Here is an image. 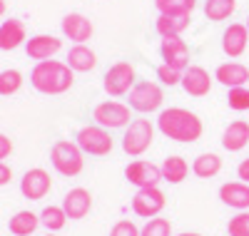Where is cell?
Wrapping results in <instances>:
<instances>
[{"label":"cell","mask_w":249,"mask_h":236,"mask_svg":"<svg viewBox=\"0 0 249 236\" xmlns=\"http://www.w3.org/2000/svg\"><path fill=\"white\" fill-rule=\"evenodd\" d=\"M45 236H55V234H53V231H48V234H45Z\"/></svg>","instance_id":"b9f144b4"},{"label":"cell","mask_w":249,"mask_h":236,"mask_svg":"<svg viewBox=\"0 0 249 236\" xmlns=\"http://www.w3.org/2000/svg\"><path fill=\"white\" fill-rule=\"evenodd\" d=\"M62 50V40L55 37V35H35L25 42V52L30 60H37V62H43V60H53L57 52Z\"/></svg>","instance_id":"e0dca14e"},{"label":"cell","mask_w":249,"mask_h":236,"mask_svg":"<svg viewBox=\"0 0 249 236\" xmlns=\"http://www.w3.org/2000/svg\"><path fill=\"white\" fill-rule=\"evenodd\" d=\"M214 80L224 87H244L249 82V67L242 65V62H222L214 70Z\"/></svg>","instance_id":"d6986e66"},{"label":"cell","mask_w":249,"mask_h":236,"mask_svg":"<svg viewBox=\"0 0 249 236\" xmlns=\"http://www.w3.org/2000/svg\"><path fill=\"white\" fill-rule=\"evenodd\" d=\"M20 87H23V75L18 70H3L0 72V95L3 97L15 95Z\"/></svg>","instance_id":"f546056e"},{"label":"cell","mask_w":249,"mask_h":236,"mask_svg":"<svg viewBox=\"0 0 249 236\" xmlns=\"http://www.w3.org/2000/svg\"><path fill=\"white\" fill-rule=\"evenodd\" d=\"M50 162L57 174L62 177H77L85 167V152L77 147V142L70 139H57L50 149Z\"/></svg>","instance_id":"3957f363"},{"label":"cell","mask_w":249,"mask_h":236,"mask_svg":"<svg viewBox=\"0 0 249 236\" xmlns=\"http://www.w3.org/2000/svg\"><path fill=\"white\" fill-rule=\"evenodd\" d=\"M182 72L184 70H175V67H170V65H162L157 67V80L164 84V87H175V84H179L182 82Z\"/></svg>","instance_id":"836d02e7"},{"label":"cell","mask_w":249,"mask_h":236,"mask_svg":"<svg viewBox=\"0 0 249 236\" xmlns=\"http://www.w3.org/2000/svg\"><path fill=\"white\" fill-rule=\"evenodd\" d=\"M40 224H43L48 231H60L62 226L68 224V214L62 206H45L43 214H40Z\"/></svg>","instance_id":"f1b7e54d"},{"label":"cell","mask_w":249,"mask_h":236,"mask_svg":"<svg viewBox=\"0 0 249 236\" xmlns=\"http://www.w3.org/2000/svg\"><path fill=\"white\" fill-rule=\"evenodd\" d=\"M23 42H28L23 20L10 17V20H3V23H0V50H5V52L18 50Z\"/></svg>","instance_id":"ffe728a7"},{"label":"cell","mask_w":249,"mask_h":236,"mask_svg":"<svg viewBox=\"0 0 249 236\" xmlns=\"http://www.w3.org/2000/svg\"><path fill=\"white\" fill-rule=\"evenodd\" d=\"M10 154H13V142H10V137H5L3 132H0V162L8 159Z\"/></svg>","instance_id":"d590c367"},{"label":"cell","mask_w":249,"mask_h":236,"mask_svg":"<svg viewBox=\"0 0 249 236\" xmlns=\"http://www.w3.org/2000/svg\"><path fill=\"white\" fill-rule=\"evenodd\" d=\"M135 67L132 62L127 60H120L115 65H110V70L102 77V87L110 97H122V95H130V90L135 87Z\"/></svg>","instance_id":"52a82bcc"},{"label":"cell","mask_w":249,"mask_h":236,"mask_svg":"<svg viewBox=\"0 0 249 236\" xmlns=\"http://www.w3.org/2000/svg\"><path fill=\"white\" fill-rule=\"evenodd\" d=\"M177 236H202V234H197V231H182V234H177Z\"/></svg>","instance_id":"f35d334b"},{"label":"cell","mask_w":249,"mask_h":236,"mask_svg":"<svg viewBox=\"0 0 249 236\" xmlns=\"http://www.w3.org/2000/svg\"><path fill=\"white\" fill-rule=\"evenodd\" d=\"M124 179H127L132 186L144 189V186H160L162 182V169L147 159H135L124 167Z\"/></svg>","instance_id":"30bf717a"},{"label":"cell","mask_w":249,"mask_h":236,"mask_svg":"<svg viewBox=\"0 0 249 236\" xmlns=\"http://www.w3.org/2000/svg\"><path fill=\"white\" fill-rule=\"evenodd\" d=\"M77 147L82 149L85 154L90 157H105L112 152V137H110V130H105V127H100V124H88V127H82V130L77 132L75 137Z\"/></svg>","instance_id":"5b68a950"},{"label":"cell","mask_w":249,"mask_h":236,"mask_svg":"<svg viewBox=\"0 0 249 236\" xmlns=\"http://www.w3.org/2000/svg\"><path fill=\"white\" fill-rule=\"evenodd\" d=\"M227 234L230 236H249V211H237L227 224Z\"/></svg>","instance_id":"d6a6232c"},{"label":"cell","mask_w":249,"mask_h":236,"mask_svg":"<svg viewBox=\"0 0 249 236\" xmlns=\"http://www.w3.org/2000/svg\"><path fill=\"white\" fill-rule=\"evenodd\" d=\"M237 10V0H207L204 3V15L212 20V23H222V20H230Z\"/></svg>","instance_id":"83f0119b"},{"label":"cell","mask_w":249,"mask_h":236,"mask_svg":"<svg viewBox=\"0 0 249 236\" xmlns=\"http://www.w3.org/2000/svg\"><path fill=\"white\" fill-rule=\"evenodd\" d=\"M5 15V0H0V17Z\"/></svg>","instance_id":"ab89813d"},{"label":"cell","mask_w":249,"mask_h":236,"mask_svg":"<svg viewBox=\"0 0 249 236\" xmlns=\"http://www.w3.org/2000/svg\"><path fill=\"white\" fill-rule=\"evenodd\" d=\"M10 179H13V169H10L5 162H0V186L10 184Z\"/></svg>","instance_id":"8d00e7d4"},{"label":"cell","mask_w":249,"mask_h":236,"mask_svg":"<svg viewBox=\"0 0 249 236\" xmlns=\"http://www.w3.org/2000/svg\"><path fill=\"white\" fill-rule=\"evenodd\" d=\"M110 236H140V226L132 219H120L110 229Z\"/></svg>","instance_id":"e575fe53"},{"label":"cell","mask_w":249,"mask_h":236,"mask_svg":"<svg viewBox=\"0 0 249 236\" xmlns=\"http://www.w3.org/2000/svg\"><path fill=\"white\" fill-rule=\"evenodd\" d=\"M160 55L164 60V65H170L175 70L190 67V45H187L182 37H162Z\"/></svg>","instance_id":"7c38bea8"},{"label":"cell","mask_w":249,"mask_h":236,"mask_svg":"<svg viewBox=\"0 0 249 236\" xmlns=\"http://www.w3.org/2000/svg\"><path fill=\"white\" fill-rule=\"evenodd\" d=\"M227 104H230V110L234 112H247L249 110V87H232L227 92Z\"/></svg>","instance_id":"1f68e13d"},{"label":"cell","mask_w":249,"mask_h":236,"mask_svg":"<svg viewBox=\"0 0 249 236\" xmlns=\"http://www.w3.org/2000/svg\"><path fill=\"white\" fill-rule=\"evenodd\" d=\"M162 182H167V184H182L187 179V174H190V164H187L184 157H167L162 162Z\"/></svg>","instance_id":"603a6c76"},{"label":"cell","mask_w":249,"mask_h":236,"mask_svg":"<svg viewBox=\"0 0 249 236\" xmlns=\"http://www.w3.org/2000/svg\"><path fill=\"white\" fill-rule=\"evenodd\" d=\"M157 130L172 139V142H182V144H192L202 137L204 132V124L202 119L184 110V107H170V110H162L160 117H157Z\"/></svg>","instance_id":"6da1fadb"},{"label":"cell","mask_w":249,"mask_h":236,"mask_svg":"<svg viewBox=\"0 0 249 236\" xmlns=\"http://www.w3.org/2000/svg\"><path fill=\"white\" fill-rule=\"evenodd\" d=\"M155 142V124L150 119H132L124 127L122 135V149L130 157H142Z\"/></svg>","instance_id":"277c9868"},{"label":"cell","mask_w":249,"mask_h":236,"mask_svg":"<svg viewBox=\"0 0 249 236\" xmlns=\"http://www.w3.org/2000/svg\"><path fill=\"white\" fill-rule=\"evenodd\" d=\"M219 171H222V159L214 152H204V154L195 157V162H192V174L199 179H212Z\"/></svg>","instance_id":"d4e9b609"},{"label":"cell","mask_w":249,"mask_h":236,"mask_svg":"<svg viewBox=\"0 0 249 236\" xmlns=\"http://www.w3.org/2000/svg\"><path fill=\"white\" fill-rule=\"evenodd\" d=\"M37 226H40V217H37V214H33V211H28V209L18 211L15 217L8 221V231L13 236H30Z\"/></svg>","instance_id":"484cf974"},{"label":"cell","mask_w":249,"mask_h":236,"mask_svg":"<svg viewBox=\"0 0 249 236\" xmlns=\"http://www.w3.org/2000/svg\"><path fill=\"white\" fill-rule=\"evenodd\" d=\"M237 177H239V182H247V184H249V157L239 162V167H237Z\"/></svg>","instance_id":"74e56055"},{"label":"cell","mask_w":249,"mask_h":236,"mask_svg":"<svg viewBox=\"0 0 249 236\" xmlns=\"http://www.w3.org/2000/svg\"><path fill=\"white\" fill-rule=\"evenodd\" d=\"M249 144V122L244 119H234L224 127L222 132V147L227 152H242V149Z\"/></svg>","instance_id":"44dd1931"},{"label":"cell","mask_w":249,"mask_h":236,"mask_svg":"<svg viewBox=\"0 0 249 236\" xmlns=\"http://www.w3.org/2000/svg\"><path fill=\"white\" fill-rule=\"evenodd\" d=\"M162 102H164V92L160 87V82L142 80V82H135V87L130 90V107L135 112H142V115L157 112Z\"/></svg>","instance_id":"8992f818"},{"label":"cell","mask_w":249,"mask_h":236,"mask_svg":"<svg viewBox=\"0 0 249 236\" xmlns=\"http://www.w3.org/2000/svg\"><path fill=\"white\" fill-rule=\"evenodd\" d=\"M53 189V179L45 169H28L23 179H20V194H23L25 199L30 202H40V199H45L48 197V191Z\"/></svg>","instance_id":"8fae6325"},{"label":"cell","mask_w":249,"mask_h":236,"mask_svg":"<svg viewBox=\"0 0 249 236\" xmlns=\"http://www.w3.org/2000/svg\"><path fill=\"white\" fill-rule=\"evenodd\" d=\"M140 236H172V224L170 219H162V217L147 219L140 229Z\"/></svg>","instance_id":"4dcf8cb0"},{"label":"cell","mask_w":249,"mask_h":236,"mask_svg":"<svg viewBox=\"0 0 249 236\" xmlns=\"http://www.w3.org/2000/svg\"><path fill=\"white\" fill-rule=\"evenodd\" d=\"M155 8L160 15L170 17H187L197 8V0H155Z\"/></svg>","instance_id":"4316f807"},{"label":"cell","mask_w":249,"mask_h":236,"mask_svg":"<svg viewBox=\"0 0 249 236\" xmlns=\"http://www.w3.org/2000/svg\"><path fill=\"white\" fill-rule=\"evenodd\" d=\"M130 104H122L117 100H107V102H100L95 110H92V119L95 124L105 127V130H122V127L130 124Z\"/></svg>","instance_id":"ba28073f"},{"label":"cell","mask_w":249,"mask_h":236,"mask_svg":"<svg viewBox=\"0 0 249 236\" xmlns=\"http://www.w3.org/2000/svg\"><path fill=\"white\" fill-rule=\"evenodd\" d=\"M192 23V15L187 17H170V15H160L157 23H155V30L160 37H182V33L190 28Z\"/></svg>","instance_id":"cb8c5ba5"},{"label":"cell","mask_w":249,"mask_h":236,"mask_svg":"<svg viewBox=\"0 0 249 236\" xmlns=\"http://www.w3.org/2000/svg\"><path fill=\"white\" fill-rule=\"evenodd\" d=\"M179 84H182V90L190 97H204V95H210V90H212V77H210V72H207L204 67L190 65L182 72V82Z\"/></svg>","instance_id":"9a60e30c"},{"label":"cell","mask_w":249,"mask_h":236,"mask_svg":"<svg viewBox=\"0 0 249 236\" xmlns=\"http://www.w3.org/2000/svg\"><path fill=\"white\" fill-rule=\"evenodd\" d=\"M60 30H62V35H65L68 40H72L75 45L88 42L92 37V33H95L92 23L82 13H68L65 17H62V23H60Z\"/></svg>","instance_id":"4fadbf2b"},{"label":"cell","mask_w":249,"mask_h":236,"mask_svg":"<svg viewBox=\"0 0 249 236\" xmlns=\"http://www.w3.org/2000/svg\"><path fill=\"white\" fill-rule=\"evenodd\" d=\"M167 199H164V191L160 186H144L137 189V194L132 197V211L140 219H155L160 217V211L164 209Z\"/></svg>","instance_id":"9c48e42d"},{"label":"cell","mask_w":249,"mask_h":236,"mask_svg":"<svg viewBox=\"0 0 249 236\" xmlns=\"http://www.w3.org/2000/svg\"><path fill=\"white\" fill-rule=\"evenodd\" d=\"M75 82V72L68 62L60 60H43L30 72V84L40 95H65Z\"/></svg>","instance_id":"7a4b0ae2"},{"label":"cell","mask_w":249,"mask_h":236,"mask_svg":"<svg viewBox=\"0 0 249 236\" xmlns=\"http://www.w3.org/2000/svg\"><path fill=\"white\" fill-rule=\"evenodd\" d=\"M219 199L230 209L249 211V184L247 182H224L219 186Z\"/></svg>","instance_id":"ac0fdd59"},{"label":"cell","mask_w":249,"mask_h":236,"mask_svg":"<svg viewBox=\"0 0 249 236\" xmlns=\"http://www.w3.org/2000/svg\"><path fill=\"white\" fill-rule=\"evenodd\" d=\"M244 25H247V30H249V17H247V23H244Z\"/></svg>","instance_id":"60d3db41"},{"label":"cell","mask_w":249,"mask_h":236,"mask_svg":"<svg viewBox=\"0 0 249 236\" xmlns=\"http://www.w3.org/2000/svg\"><path fill=\"white\" fill-rule=\"evenodd\" d=\"M62 209H65L70 221L85 219L90 214V209H92V194L88 189H82V186H75V189H70L65 194V199H62Z\"/></svg>","instance_id":"5bb4252c"},{"label":"cell","mask_w":249,"mask_h":236,"mask_svg":"<svg viewBox=\"0 0 249 236\" xmlns=\"http://www.w3.org/2000/svg\"><path fill=\"white\" fill-rule=\"evenodd\" d=\"M65 62L70 65L72 72H90V70L97 67V55H95L92 48H88L85 42H82V45H72L70 48Z\"/></svg>","instance_id":"7402d4cb"},{"label":"cell","mask_w":249,"mask_h":236,"mask_svg":"<svg viewBox=\"0 0 249 236\" xmlns=\"http://www.w3.org/2000/svg\"><path fill=\"white\" fill-rule=\"evenodd\" d=\"M247 45H249V30H247V25L232 23L230 28L222 33V50H224L227 57H232V60L242 57L247 52Z\"/></svg>","instance_id":"2e32d148"}]
</instances>
